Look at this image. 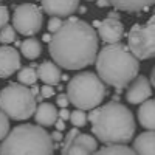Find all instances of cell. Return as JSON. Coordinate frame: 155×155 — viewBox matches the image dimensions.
Returning a JSON list of instances; mask_svg holds the SVG:
<instances>
[{
    "instance_id": "cell-37",
    "label": "cell",
    "mask_w": 155,
    "mask_h": 155,
    "mask_svg": "<svg viewBox=\"0 0 155 155\" xmlns=\"http://www.w3.org/2000/svg\"><path fill=\"white\" fill-rule=\"evenodd\" d=\"M50 39H51L50 34H45V36H44V41H45V42H50Z\"/></svg>"
},
{
    "instance_id": "cell-3",
    "label": "cell",
    "mask_w": 155,
    "mask_h": 155,
    "mask_svg": "<svg viewBox=\"0 0 155 155\" xmlns=\"http://www.w3.org/2000/svg\"><path fill=\"white\" fill-rule=\"evenodd\" d=\"M95 67L99 79L115 87L118 92L127 87L140 73V61L121 42L109 44L95 58Z\"/></svg>"
},
{
    "instance_id": "cell-5",
    "label": "cell",
    "mask_w": 155,
    "mask_h": 155,
    "mask_svg": "<svg viewBox=\"0 0 155 155\" xmlns=\"http://www.w3.org/2000/svg\"><path fill=\"white\" fill-rule=\"evenodd\" d=\"M106 96V85L99 76L92 71H82L73 76L67 85V98L70 104L81 110L98 107Z\"/></svg>"
},
{
    "instance_id": "cell-4",
    "label": "cell",
    "mask_w": 155,
    "mask_h": 155,
    "mask_svg": "<svg viewBox=\"0 0 155 155\" xmlns=\"http://www.w3.org/2000/svg\"><path fill=\"white\" fill-rule=\"evenodd\" d=\"M54 141L42 126L20 124L0 143V155H54Z\"/></svg>"
},
{
    "instance_id": "cell-8",
    "label": "cell",
    "mask_w": 155,
    "mask_h": 155,
    "mask_svg": "<svg viewBox=\"0 0 155 155\" xmlns=\"http://www.w3.org/2000/svg\"><path fill=\"white\" fill-rule=\"evenodd\" d=\"M44 23L42 9L34 3H22L16 6L12 14V27L22 36H34Z\"/></svg>"
},
{
    "instance_id": "cell-1",
    "label": "cell",
    "mask_w": 155,
    "mask_h": 155,
    "mask_svg": "<svg viewBox=\"0 0 155 155\" xmlns=\"http://www.w3.org/2000/svg\"><path fill=\"white\" fill-rule=\"evenodd\" d=\"M50 54L56 65L65 70H82L95 62L98 34L90 23L70 17L50 39Z\"/></svg>"
},
{
    "instance_id": "cell-2",
    "label": "cell",
    "mask_w": 155,
    "mask_h": 155,
    "mask_svg": "<svg viewBox=\"0 0 155 155\" xmlns=\"http://www.w3.org/2000/svg\"><path fill=\"white\" fill-rule=\"evenodd\" d=\"M87 121L92 123L93 135L104 144H127L135 137L134 113L121 102L110 101L92 109Z\"/></svg>"
},
{
    "instance_id": "cell-22",
    "label": "cell",
    "mask_w": 155,
    "mask_h": 155,
    "mask_svg": "<svg viewBox=\"0 0 155 155\" xmlns=\"http://www.w3.org/2000/svg\"><path fill=\"white\" fill-rule=\"evenodd\" d=\"M14 41H16V30L12 25L6 23L5 27L0 28V42L8 45V44H12Z\"/></svg>"
},
{
    "instance_id": "cell-17",
    "label": "cell",
    "mask_w": 155,
    "mask_h": 155,
    "mask_svg": "<svg viewBox=\"0 0 155 155\" xmlns=\"http://www.w3.org/2000/svg\"><path fill=\"white\" fill-rule=\"evenodd\" d=\"M155 0H109V3L120 9V11H126V12H138L143 11L149 6L153 5Z\"/></svg>"
},
{
    "instance_id": "cell-32",
    "label": "cell",
    "mask_w": 155,
    "mask_h": 155,
    "mask_svg": "<svg viewBox=\"0 0 155 155\" xmlns=\"http://www.w3.org/2000/svg\"><path fill=\"white\" fill-rule=\"evenodd\" d=\"M53 126H56V130H59V132H64V130H65V123H64L61 118H58L56 123H54Z\"/></svg>"
},
{
    "instance_id": "cell-25",
    "label": "cell",
    "mask_w": 155,
    "mask_h": 155,
    "mask_svg": "<svg viewBox=\"0 0 155 155\" xmlns=\"http://www.w3.org/2000/svg\"><path fill=\"white\" fill-rule=\"evenodd\" d=\"M9 132V118L0 110V141H2Z\"/></svg>"
},
{
    "instance_id": "cell-19",
    "label": "cell",
    "mask_w": 155,
    "mask_h": 155,
    "mask_svg": "<svg viewBox=\"0 0 155 155\" xmlns=\"http://www.w3.org/2000/svg\"><path fill=\"white\" fill-rule=\"evenodd\" d=\"M93 155H137L127 144H107L102 149H96Z\"/></svg>"
},
{
    "instance_id": "cell-28",
    "label": "cell",
    "mask_w": 155,
    "mask_h": 155,
    "mask_svg": "<svg viewBox=\"0 0 155 155\" xmlns=\"http://www.w3.org/2000/svg\"><path fill=\"white\" fill-rule=\"evenodd\" d=\"M9 22V11L6 6L0 5V28L5 27V25Z\"/></svg>"
},
{
    "instance_id": "cell-12",
    "label": "cell",
    "mask_w": 155,
    "mask_h": 155,
    "mask_svg": "<svg viewBox=\"0 0 155 155\" xmlns=\"http://www.w3.org/2000/svg\"><path fill=\"white\" fill-rule=\"evenodd\" d=\"M42 9L48 16L68 17L79 8V0H41Z\"/></svg>"
},
{
    "instance_id": "cell-9",
    "label": "cell",
    "mask_w": 155,
    "mask_h": 155,
    "mask_svg": "<svg viewBox=\"0 0 155 155\" xmlns=\"http://www.w3.org/2000/svg\"><path fill=\"white\" fill-rule=\"evenodd\" d=\"M95 27L98 28V33L101 41L106 42V44H115V42H120L123 36H124V25L120 19H112L107 17L104 20H96L95 22Z\"/></svg>"
},
{
    "instance_id": "cell-39",
    "label": "cell",
    "mask_w": 155,
    "mask_h": 155,
    "mask_svg": "<svg viewBox=\"0 0 155 155\" xmlns=\"http://www.w3.org/2000/svg\"><path fill=\"white\" fill-rule=\"evenodd\" d=\"M87 2H93V0H87Z\"/></svg>"
},
{
    "instance_id": "cell-31",
    "label": "cell",
    "mask_w": 155,
    "mask_h": 155,
    "mask_svg": "<svg viewBox=\"0 0 155 155\" xmlns=\"http://www.w3.org/2000/svg\"><path fill=\"white\" fill-rule=\"evenodd\" d=\"M58 118H61L62 121H65V120L70 118V112L67 110V107H62V109L58 112Z\"/></svg>"
},
{
    "instance_id": "cell-38",
    "label": "cell",
    "mask_w": 155,
    "mask_h": 155,
    "mask_svg": "<svg viewBox=\"0 0 155 155\" xmlns=\"http://www.w3.org/2000/svg\"><path fill=\"white\" fill-rule=\"evenodd\" d=\"M78 9H79V11H81V12H85V11H87V9H85V8H84V6H81V8H78Z\"/></svg>"
},
{
    "instance_id": "cell-40",
    "label": "cell",
    "mask_w": 155,
    "mask_h": 155,
    "mask_svg": "<svg viewBox=\"0 0 155 155\" xmlns=\"http://www.w3.org/2000/svg\"><path fill=\"white\" fill-rule=\"evenodd\" d=\"M0 2H2V0H0Z\"/></svg>"
},
{
    "instance_id": "cell-23",
    "label": "cell",
    "mask_w": 155,
    "mask_h": 155,
    "mask_svg": "<svg viewBox=\"0 0 155 155\" xmlns=\"http://www.w3.org/2000/svg\"><path fill=\"white\" fill-rule=\"evenodd\" d=\"M70 121H71V124L74 126V127H84L85 124H87V113H85V110H81V109H76V110H73L71 113H70V118H68Z\"/></svg>"
},
{
    "instance_id": "cell-34",
    "label": "cell",
    "mask_w": 155,
    "mask_h": 155,
    "mask_svg": "<svg viewBox=\"0 0 155 155\" xmlns=\"http://www.w3.org/2000/svg\"><path fill=\"white\" fill-rule=\"evenodd\" d=\"M96 5H98V8H106L110 3H109V0H96Z\"/></svg>"
},
{
    "instance_id": "cell-30",
    "label": "cell",
    "mask_w": 155,
    "mask_h": 155,
    "mask_svg": "<svg viewBox=\"0 0 155 155\" xmlns=\"http://www.w3.org/2000/svg\"><path fill=\"white\" fill-rule=\"evenodd\" d=\"M56 102H58V106H59L61 109H62V107H67V106L70 104V101H68L67 95H59L58 99H56Z\"/></svg>"
},
{
    "instance_id": "cell-26",
    "label": "cell",
    "mask_w": 155,
    "mask_h": 155,
    "mask_svg": "<svg viewBox=\"0 0 155 155\" xmlns=\"http://www.w3.org/2000/svg\"><path fill=\"white\" fill-rule=\"evenodd\" d=\"M79 134V130H78V127H73L71 130L67 134V137L64 138V144H62V149H61V155H65V152H67V149L70 147V144H71V141H73V138Z\"/></svg>"
},
{
    "instance_id": "cell-33",
    "label": "cell",
    "mask_w": 155,
    "mask_h": 155,
    "mask_svg": "<svg viewBox=\"0 0 155 155\" xmlns=\"http://www.w3.org/2000/svg\"><path fill=\"white\" fill-rule=\"evenodd\" d=\"M50 137H51V140H53V141H56V143H59V141L64 140L62 138V132H59V130H54L53 134H50Z\"/></svg>"
},
{
    "instance_id": "cell-15",
    "label": "cell",
    "mask_w": 155,
    "mask_h": 155,
    "mask_svg": "<svg viewBox=\"0 0 155 155\" xmlns=\"http://www.w3.org/2000/svg\"><path fill=\"white\" fill-rule=\"evenodd\" d=\"M33 115L39 126L50 127L58 120V109L53 104H50V102H41L39 106H36V110Z\"/></svg>"
},
{
    "instance_id": "cell-29",
    "label": "cell",
    "mask_w": 155,
    "mask_h": 155,
    "mask_svg": "<svg viewBox=\"0 0 155 155\" xmlns=\"http://www.w3.org/2000/svg\"><path fill=\"white\" fill-rule=\"evenodd\" d=\"M39 93H41V96L42 98H51L54 95V90H53V85H44V87H41L39 88Z\"/></svg>"
},
{
    "instance_id": "cell-21",
    "label": "cell",
    "mask_w": 155,
    "mask_h": 155,
    "mask_svg": "<svg viewBox=\"0 0 155 155\" xmlns=\"http://www.w3.org/2000/svg\"><path fill=\"white\" fill-rule=\"evenodd\" d=\"M71 143H76V144H81L84 146L85 149H88L90 152H95L98 149V140H95L92 135H87V134H78Z\"/></svg>"
},
{
    "instance_id": "cell-27",
    "label": "cell",
    "mask_w": 155,
    "mask_h": 155,
    "mask_svg": "<svg viewBox=\"0 0 155 155\" xmlns=\"http://www.w3.org/2000/svg\"><path fill=\"white\" fill-rule=\"evenodd\" d=\"M61 25H62V19L58 17V16H53V17L48 20V31L50 33H54L61 27Z\"/></svg>"
},
{
    "instance_id": "cell-11",
    "label": "cell",
    "mask_w": 155,
    "mask_h": 155,
    "mask_svg": "<svg viewBox=\"0 0 155 155\" xmlns=\"http://www.w3.org/2000/svg\"><path fill=\"white\" fill-rule=\"evenodd\" d=\"M20 68V54L16 48L0 47V79H8Z\"/></svg>"
},
{
    "instance_id": "cell-18",
    "label": "cell",
    "mask_w": 155,
    "mask_h": 155,
    "mask_svg": "<svg viewBox=\"0 0 155 155\" xmlns=\"http://www.w3.org/2000/svg\"><path fill=\"white\" fill-rule=\"evenodd\" d=\"M20 53L22 56H25L27 59H37L42 54V44L34 37L25 39V41L20 44Z\"/></svg>"
},
{
    "instance_id": "cell-16",
    "label": "cell",
    "mask_w": 155,
    "mask_h": 155,
    "mask_svg": "<svg viewBox=\"0 0 155 155\" xmlns=\"http://www.w3.org/2000/svg\"><path fill=\"white\" fill-rule=\"evenodd\" d=\"M138 123L146 130H153L155 127V101L152 98L143 101L138 109Z\"/></svg>"
},
{
    "instance_id": "cell-36",
    "label": "cell",
    "mask_w": 155,
    "mask_h": 155,
    "mask_svg": "<svg viewBox=\"0 0 155 155\" xmlns=\"http://www.w3.org/2000/svg\"><path fill=\"white\" fill-rule=\"evenodd\" d=\"M30 90H31V93H33L34 96H37V93H39V87H36V85H34V87H33V88H30Z\"/></svg>"
},
{
    "instance_id": "cell-20",
    "label": "cell",
    "mask_w": 155,
    "mask_h": 155,
    "mask_svg": "<svg viewBox=\"0 0 155 155\" xmlns=\"http://www.w3.org/2000/svg\"><path fill=\"white\" fill-rule=\"evenodd\" d=\"M17 79L20 84L23 85H34L37 81V71L34 67H25V68H19V74Z\"/></svg>"
},
{
    "instance_id": "cell-7",
    "label": "cell",
    "mask_w": 155,
    "mask_h": 155,
    "mask_svg": "<svg viewBox=\"0 0 155 155\" xmlns=\"http://www.w3.org/2000/svg\"><path fill=\"white\" fill-rule=\"evenodd\" d=\"M127 48L138 59H150L155 54V19L153 16L146 23H135L127 36Z\"/></svg>"
},
{
    "instance_id": "cell-35",
    "label": "cell",
    "mask_w": 155,
    "mask_h": 155,
    "mask_svg": "<svg viewBox=\"0 0 155 155\" xmlns=\"http://www.w3.org/2000/svg\"><path fill=\"white\" fill-rule=\"evenodd\" d=\"M107 17H112V19H120V14H118V12H116V11H110L109 12V14H107Z\"/></svg>"
},
{
    "instance_id": "cell-6",
    "label": "cell",
    "mask_w": 155,
    "mask_h": 155,
    "mask_svg": "<svg viewBox=\"0 0 155 155\" xmlns=\"http://www.w3.org/2000/svg\"><path fill=\"white\" fill-rule=\"evenodd\" d=\"M37 106L36 96L31 93L28 85L12 82L0 90V110L9 120L25 121L33 116Z\"/></svg>"
},
{
    "instance_id": "cell-24",
    "label": "cell",
    "mask_w": 155,
    "mask_h": 155,
    "mask_svg": "<svg viewBox=\"0 0 155 155\" xmlns=\"http://www.w3.org/2000/svg\"><path fill=\"white\" fill-rule=\"evenodd\" d=\"M65 155H93V152H90L88 149H85L84 146L81 144H76V143H71L70 147L67 149Z\"/></svg>"
},
{
    "instance_id": "cell-14",
    "label": "cell",
    "mask_w": 155,
    "mask_h": 155,
    "mask_svg": "<svg viewBox=\"0 0 155 155\" xmlns=\"http://www.w3.org/2000/svg\"><path fill=\"white\" fill-rule=\"evenodd\" d=\"M132 149L137 155H155V134L153 130H146L137 138H132Z\"/></svg>"
},
{
    "instance_id": "cell-13",
    "label": "cell",
    "mask_w": 155,
    "mask_h": 155,
    "mask_svg": "<svg viewBox=\"0 0 155 155\" xmlns=\"http://www.w3.org/2000/svg\"><path fill=\"white\" fill-rule=\"evenodd\" d=\"M36 71H37V78L47 85H58L62 79L61 67L56 65L54 62H50V61L42 62L41 65L37 67Z\"/></svg>"
},
{
    "instance_id": "cell-10",
    "label": "cell",
    "mask_w": 155,
    "mask_h": 155,
    "mask_svg": "<svg viewBox=\"0 0 155 155\" xmlns=\"http://www.w3.org/2000/svg\"><path fill=\"white\" fill-rule=\"evenodd\" d=\"M127 92H126V101L129 104H141L143 101L152 98V85L149 84V79L146 76L138 74L135 79L127 85Z\"/></svg>"
}]
</instances>
